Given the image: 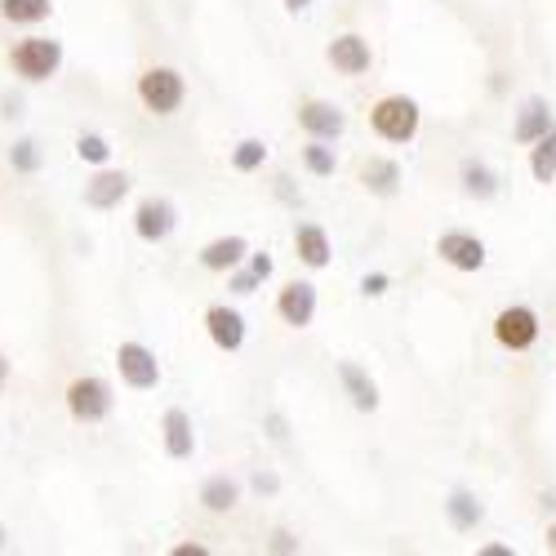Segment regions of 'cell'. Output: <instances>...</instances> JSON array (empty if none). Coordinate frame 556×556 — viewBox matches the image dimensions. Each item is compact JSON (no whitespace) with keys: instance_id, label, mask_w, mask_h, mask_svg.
<instances>
[{"instance_id":"obj_1","label":"cell","mask_w":556,"mask_h":556,"mask_svg":"<svg viewBox=\"0 0 556 556\" xmlns=\"http://www.w3.org/2000/svg\"><path fill=\"white\" fill-rule=\"evenodd\" d=\"M138 99H143V108L156 116H174L182 108V99H188V80H182L174 67H148L138 76Z\"/></svg>"},{"instance_id":"obj_2","label":"cell","mask_w":556,"mask_h":556,"mask_svg":"<svg viewBox=\"0 0 556 556\" xmlns=\"http://www.w3.org/2000/svg\"><path fill=\"white\" fill-rule=\"evenodd\" d=\"M10 63H14V72H18L23 80H31V85H36V80H50V76L63 67V45L50 40V36H27V40L14 45Z\"/></svg>"},{"instance_id":"obj_3","label":"cell","mask_w":556,"mask_h":556,"mask_svg":"<svg viewBox=\"0 0 556 556\" xmlns=\"http://www.w3.org/2000/svg\"><path fill=\"white\" fill-rule=\"evenodd\" d=\"M369 121H375L379 138H388V143H414V134H419V103L405 94H388L375 103Z\"/></svg>"},{"instance_id":"obj_4","label":"cell","mask_w":556,"mask_h":556,"mask_svg":"<svg viewBox=\"0 0 556 556\" xmlns=\"http://www.w3.org/2000/svg\"><path fill=\"white\" fill-rule=\"evenodd\" d=\"M67 409H72V419L76 424H103L108 414H112V388L94 375H85V379H72L67 388Z\"/></svg>"},{"instance_id":"obj_5","label":"cell","mask_w":556,"mask_h":556,"mask_svg":"<svg viewBox=\"0 0 556 556\" xmlns=\"http://www.w3.org/2000/svg\"><path fill=\"white\" fill-rule=\"evenodd\" d=\"M116 369L134 392H152L161 383V361L143 348V343H121L116 348Z\"/></svg>"},{"instance_id":"obj_6","label":"cell","mask_w":556,"mask_h":556,"mask_svg":"<svg viewBox=\"0 0 556 556\" xmlns=\"http://www.w3.org/2000/svg\"><path fill=\"white\" fill-rule=\"evenodd\" d=\"M494 339L503 343V348H513V352H526V348H534L539 343V316H534V307H503L498 316H494Z\"/></svg>"},{"instance_id":"obj_7","label":"cell","mask_w":556,"mask_h":556,"mask_svg":"<svg viewBox=\"0 0 556 556\" xmlns=\"http://www.w3.org/2000/svg\"><path fill=\"white\" fill-rule=\"evenodd\" d=\"M437 254L454 267V271H481L485 267V241L472 231H441Z\"/></svg>"},{"instance_id":"obj_8","label":"cell","mask_w":556,"mask_h":556,"mask_svg":"<svg viewBox=\"0 0 556 556\" xmlns=\"http://www.w3.org/2000/svg\"><path fill=\"white\" fill-rule=\"evenodd\" d=\"M174 223H178V214H174V205L161 201V197H148L143 205H138V214H134V231H138V237H143L148 245L165 241L169 231H174Z\"/></svg>"},{"instance_id":"obj_9","label":"cell","mask_w":556,"mask_h":556,"mask_svg":"<svg viewBox=\"0 0 556 556\" xmlns=\"http://www.w3.org/2000/svg\"><path fill=\"white\" fill-rule=\"evenodd\" d=\"M205 330H210V339H214V348H223V352H241V343H245V316L237 312V307H210L205 312Z\"/></svg>"},{"instance_id":"obj_10","label":"cell","mask_w":556,"mask_h":556,"mask_svg":"<svg viewBox=\"0 0 556 556\" xmlns=\"http://www.w3.org/2000/svg\"><path fill=\"white\" fill-rule=\"evenodd\" d=\"M326 59L334 63V72H343V76H361V72H369V40L365 36H356V31H348V36H334L330 40V50H326Z\"/></svg>"},{"instance_id":"obj_11","label":"cell","mask_w":556,"mask_h":556,"mask_svg":"<svg viewBox=\"0 0 556 556\" xmlns=\"http://www.w3.org/2000/svg\"><path fill=\"white\" fill-rule=\"evenodd\" d=\"M276 312H281V320H286V326H294V330L312 326V316H316V286L290 281L281 290V299H276Z\"/></svg>"},{"instance_id":"obj_12","label":"cell","mask_w":556,"mask_h":556,"mask_svg":"<svg viewBox=\"0 0 556 556\" xmlns=\"http://www.w3.org/2000/svg\"><path fill=\"white\" fill-rule=\"evenodd\" d=\"M299 125H303L312 138H326V143H334V138L348 129V116H343L334 103L312 99V103H303V108H299Z\"/></svg>"},{"instance_id":"obj_13","label":"cell","mask_w":556,"mask_h":556,"mask_svg":"<svg viewBox=\"0 0 556 556\" xmlns=\"http://www.w3.org/2000/svg\"><path fill=\"white\" fill-rule=\"evenodd\" d=\"M125 197H129V178L121 169H99L85 182V205L89 210H116Z\"/></svg>"},{"instance_id":"obj_14","label":"cell","mask_w":556,"mask_h":556,"mask_svg":"<svg viewBox=\"0 0 556 556\" xmlns=\"http://www.w3.org/2000/svg\"><path fill=\"white\" fill-rule=\"evenodd\" d=\"M339 383H343V392L352 396V405L361 414H375L379 409V388H375V379H369L356 361H339Z\"/></svg>"},{"instance_id":"obj_15","label":"cell","mask_w":556,"mask_h":556,"mask_svg":"<svg viewBox=\"0 0 556 556\" xmlns=\"http://www.w3.org/2000/svg\"><path fill=\"white\" fill-rule=\"evenodd\" d=\"M165 450L169 458H192L197 450V432H192V419H188V409H165Z\"/></svg>"},{"instance_id":"obj_16","label":"cell","mask_w":556,"mask_h":556,"mask_svg":"<svg viewBox=\"0 0 556 556\" xmlns=\"http://www.w3.org/2000/svg\"><path fill=\"white\" fill-rule=\"evenodd\" d=\"M294 250H299V258L307 263V267H330V237H326V227H316V223H303L299 231H294Z\"/></svg>"},{"instance_id":"obj_17","label":"cell","mask_w":556,"mask_h":556,"mask_svg":"<svg viewBox=\"0 0 556 556\" xmlns=\"http://www.w3.org/2000/svg\"><path fill=\"white\" fill-rule=\"evenodd\" d=\"M445 517H450V526H454L458 534H468V530H477V526L485 521V507H481V498H477V494L454 490V494L445 498Z\"/></svg>"},{"instance_id":"obj_18","label":"cell","mask_w":556,"mask_h":556,"mask_svg":"<svg viewBox=\"0 0 556 556\" xmlns=\"http://www.w3.org/2000/svg\"><path fill=\"white\" fill-rule=\"evenodd\" d=\"M245 254H250L245 237H218V241H210V245L201 250V263H205L210 271H231V267L245 263Z\"/></svg>"},{"instance_id":"obj_19","label":"cell","mask_w":556,"mask_h":556,"mask_svg":"<svg viewBox=\"0 0 556 556\" xmlns=\"http://www.w3.org/2000/svg\"><path fill=\"white\" fill-rule=\"evenodd\" d=\"M547 129H552V108H547V99H530V103L517 112L513 138H517V143H534V138H543Z\"/></svg>"},{"instance_id":"obj_20","label":"cell","mask_w":556,"mask_h":556,"mask_svg":"<svg viewBox=\"0 0 556 556\" xmlns=\"http://www.w3.org/2000/svg\"><path fill=\"white\" fill-rule=\"evenodd\" d=\"M361 182H365V188L375 192V197H396V192H401V165L375 156V161L361 165Z\"/></svg>"},{"instance_id":"obj_21","label":"cell","mask_w":556,"mask_h":556,"mask_svg":"<svg viewBox=\"0 0 556 556\" xmlns=\"http://www.w3.org/2000/svg\"><path fill=\"white\" fill-rule=\"evenodd\" d=\"M201 503H205V513H231L241 503V485L231 477H210L201 485Z\"/></svg>"},{"instance_id":"obj_22","label":"cell","mask_w":556,"mask_h":556,"mask_svg":"<svg viewBox=\"0 0 556 556\" xmlns=\"http://www.w3.org/2000/svg\"><path fill=\"white\" fill-rule=\"evenodd\" d=\"M530 174H534V182H547L556 178V125L543 134V138H534V152H530Z\"/></svg>"},{"instance_id":"obj_23","label":"cell","mask_w":556,"mask_h":556,"mask_svg":"<svg viewBox=\"0 0 556 556\" xmlns=\"http://www.w3.org/2000/svg\"><path fill=\"white\" fill-rule=\"evenodd\" d=\"M463 192L477 197V201H490L498 192V182L481 161H463Z\"/></svg>"},{"instance_id":"obj_24","label":"cell","mask_w":556,"mask_h":556,"mask_svg":"<svg viewBox=\"0 0 556 556\" xmlns=\"http://www.w3.org/2000/svg\"><path fill=\"white\" fill-rule=\"evenodd\" d=\"M303 165H307L316 178H334V169H339V156H334V148L326 143V138H312V143L303 148Z\"/></svg>"},{"instance_id":"obj_25","label":"cell","mask_w":556,"mask_h":556,"mask_svg":"<svg viewBox=\"0 0 556 556\" xmlns=\"http://www.w3.org/2000/svg\"><path fill=\"white\" fill-rule=\"evenodd\" d=\"M50 0H0V18H10V23H40V18H50Z\"/></svg>"},{"instance_id":"obj_26","label":"cell","mask_w":556,"mask_h":556,"mask_svg":"<svg viewBox=\"0 0 556 556\" xmlns=\"http://www.w3.org/2000/svg\"><path fill=\"white\" fill-rule=\"evenodd\" d=\"M263 161H267V143H258V138H245V143H237V152H231V165L241 174L263 169Z\"/></svg>"},{"instance_id":"obj_27","label":"cell","mask_w":556,"mask_h":556,"mask_svg":"<svg viewBox=\"0 0 556 556\" xmlns=\"http://www.w3.org/2000/svg\"><path fill=\"white\" fill-rule=\"evenodd\" d=\"M76 156L89 161V165H108L112 148H108V138H103V134H80V138H76Z\"/></svg>"},{"instance_id":"obj_28","label":"cell","mask_w":556,"mask_h":556,"mask_svg":"<svg viewBox=\"0 0 556 556\" xmlns=\"http://www.w3.org/2000/svg\"><path fill=\"white\" fill-rule=\"evenodd\" d=\"M10 165H14L18 174H36V169H40V148L31 143V138H23V143L10 148Z\"/></svg>"},{"instance_id":"obj_29","label":"cell","mask_w":556,"mask_h":556,"mask_svg":"<svg viewBox=\"0 0 556 556\" xmlns=\"http://www.w3.org/2000/svg\"><path fill=\"white\" fill-rule=\"evenodd\" d=\"M361 294H365V299H379V294H388V276H383V271L365 276V281H361Z\"/></svg>"},{"instance_id":"obj_30","label":"cell","mask_w":556,"mask_h":556,"mask_svg":"<svg viewBox=\"0 0 556 556\" xmlns=\"http://www.w3.org/2000/svg\"><path fill=\"white\" fill-rule=\"evenodd\" d=\"M263 281H258V276L254 271H237V276H231V290H237V294H254Z\"/></svg>"},{"instance_id":"obj_31","label":"cell","mask_w":556,"mask_h":556,"mask_svg":"<svg viewBox=\"0 0 556 556\" xmlns=\"http://www.w3.org/2000/svg\"><path fill=\"white\" fill-rule=\"evenodd\" d=\"M250 258V271L258 276V281H267V276H271V254H245Z\"/></svg>"},{"instance_id":"obj_32","label":"cell","mask_w":556,"mask_h":556,"mask_svg":"<svg viewBox=\"0 0 556 556\" xmlns=\"http://www.w3.org/2000/svg\"><path fill=\"white\" fill-rule=\"evenodd\" d=\"M267 547H271V552H299V539H294V534H286V530H281V534H276V539H271V543H267Z\"/></svg>"},{"instance_id":"obj_33","label":"cell","mask_w":556,"mask_h":556,"mask_svg":"<svg viewBox=\"0 0 556 556\" xmlns=\"http://www.w3.org/2000/svg\"><path fill=\"white\" fill-rule=\"evenodd\" d=\"M254 490H267V494H276V490H281V481H276L271 472H258V477H254Z\"/></svg>"},{"instance_id":"obj_34","label":"cell","mask_w":556,"mask_h":556,"mask_svg":"<svg viewBox=\"0 0 556 556\" xmlns=\"http://www.w3.org/2000/svg\"><path fill=\"white\" fill-rule=\"evenodd\" d=\"M267 428H271V441H286V419H281V414H271Z\"/></svg>"},{"instance_id":"obj_35","label":"cell","mask_w":556,"mask_h":556,"mask_svg":"<svg viewBox=\"0 0 556 556\" xmlns=\"http://www.w3.org/2000/svg\"><path fill=\"white\" fill-rule=\"evenodd\" d=\"M174 556H205V547L201 543H182V547H174Z\"/></svg>"},{"instance_id":"obj_36","label":"cell","mask_w":556,"mask_h":556,"mask_svg":"<svg viewBox=\"0 0 556 556\" xmlns=\"http://www.w3.org/2000/svg\"><path fill=\"white\" fill-rule=\"evenodd\" d=\"M481 556H513V547H503V543H485Z\"/></svg>"},{"instance_id":"obj_37","label":"cell","mask_w":556,"mask_h":556,"mask_svg":"<svg viewBox=\"0 0 556 556\" xmlns=\"http://www.w3.org/2000/svg\"><path fill=\"white\" fill-rule=\"evenodd\" d=\"M10 383V361H5V352H0V388Z\"/></svg>"},{"instance_id":"obj_38","label":"cell","mask_w":556,"mask_h":556,"mask_svg":"<svg viewBox=\"0 0 556 556\" xmlns=\"http://www.w3.org/2000/svg\"><path fill=\"white\" fill-rule=\"evenodd\" d=\"M307 5H312V0H286V10H290V14H303Z\"/></svg>"},{"instance_id":"obj_39","label":"cell","mask_w":556,"mask_h":556,"mask_svg":"<svg viewBox=\"0 0 556 556\" xmlns=\"http://www.w3.org/2000/svg\"><path fill=\"white\" fill-rule=\"evenodd\" d=\"M547 547L556 552V526H547Z\"/></svg>"},{"instance_id":"obj_40","label":"cell","mask_w":556,"mask_h":556,"mask_svg":"<svg viewBox=\"0 0 556 556\" xmlns=\"http://www.w3.org/2000/svg\"><path fill=\"white\" fill-rule=\"evenodd\" d=\"M0 552H5V526H0Z\"/></svg>"}]
</instances>
